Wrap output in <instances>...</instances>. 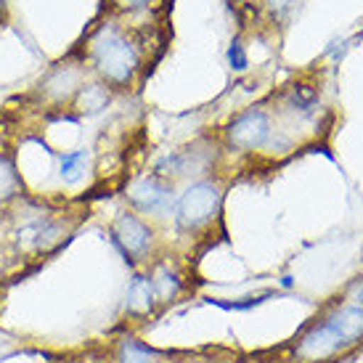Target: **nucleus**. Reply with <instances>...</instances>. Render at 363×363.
Here are the masks:
<instances>
[{
    "label": "nucleus",
    "instance_id": "f257e3e1",
    "mask_svg": "<svg viewBox=\"0 0 363 363\" xmlns=\"http://www.w3.org/2000/svg\"><path fill=\"white\" fill-rule=\"evenodd\" d=\"M363 342V308L345 303L326 313L321 321L313 323L311 329L294 342L292 355L300 363H323L332 361L334 355L353 350Z\"/></svg>",
    "mask_w": 363,
    "mask_h": 363
},
{
    "label": "nucleus",
    "instance_id": "f03ea898",
    "mask_svg": "<svg viewBox=\"0 0 363 363\" xmlns=\"http://www.w3.org/2000/svg\"><path fill=\"white\" fill-rule=\"evenodd\" d=\"M93 67L104 80L111 85H128L138 69V53L128 38H122L117 30L104 27L93 38Z\"/></svg>",
    "mask_w": 363,
    "mask_h": 363
},
{
    "label": "nucleus",
    "instance_id": "7ed1b4c3",
    "mask_svg": "<svg viewBox=\"0 0 363 363\" xmlns=\"http://www.w3.org/2000/svg\"><path fill=\"white\" fill-rule=\"evenodd\" d=\"M220 207H223L220 186L212 181H196L178 196V202L172 207L175 225L186 233L199 231V228L210 225L220 215Z\"/></svg>",
    "mask_w": 363,
    "mask_h": 363
},
{
    "label": "nucleus",
    "instance_id": "20e7f679",
    "mask_svg": "<svg viewBox=\"0 0 363 363\" xmlns=\"http://www.w3.org/2000/svg\"><path fill=\"white\" fill-rule=\"evenodd\" d=\"M111 242L120 250V255L125 257V262L130 268H138L141 262H146L152 257L154 250V228L146 220H141L133 212H122L111 220Z\"/></svg>",
    "mask_w": 363,
    "mask_h": 363
},
{
    "label": "nucleus",
    "instance_id": "39448f33",
    "mask_svg": "<svg viewBox=\"0 0 363 363\" xmlns=\"http://www.w3.org/2000/svg\"><path fill=\"white\" fill-rule=\"evenodd\" d=\"M273 128L268 114L262 109H250L242 111L236 120L228 122L225 128V143L236 149V152H255V149H262L265 143L271 141Z\"/></svg>",
    "mask_w": 363,
    "mask_h": 363
},
{
    "label": "nucleus",
    "instance_id": "423d86ee",
    "mask_svg": "<svg viewBox=\"0 0 363 363\" xmlns=\"http://www.w3.org/2000/svg\"><path fill=\"white\" fill-rule=\"evenodd\" d=\"M128 202L135 207L143 215H167V212L175 207L172 204V186L164 183L160 175H152V178H143L135 186H130L128 191Z\"/></svg>",
    "mask_w": 363,
    "mask_h": 363
},
{
    "label": "nucleus",
    "instance_id": "0eeeda50",
    "mask_svg": "<svg viewBox=\"0 0 363 363\" xmlns=\"http://www.w3.org/2000/svg\"><path fill=\"white\" fill-rule=\"evenodd\" d=\"M160 305L154 300V289L149 281V273H135L125 289V300H122V311L130 318H146L152 315Z\"/></svg>",
    "mask_w": 363,
    "mask_h": 363
},
{
    "label": "nucleus",
    "instance_id": "6e6552de",
    "mask_svg": "<svg viewBox=\"0 0 363 363\" xmlns=\"http://www.w3.org/2000/svg\"><path fill=\"white\" fill-rule=\"evenodd\" d=\"M82 85H85V82H82L80 67H59L48 80L43 82V93H45V99H51L53 104H61V101L74 99Z\"/></svg>",
    "mask_w": 363,
    "mask_h": 363
},
{
    "label": "nucleus",
    "instance_id": "1a4fd4ad",
    "mask_svg": "<svg viewBox=\"0 0 363 363\" xmlns=\"http://www.w3.org/2000/svg\"><path fill=\"white\" fill-rule=\"evenodd\" d=\"M149 281H152V289H154V300L160 308L164 305H172L183 292V279L178 273L172 271L170 265H164V262H157L149 268Z\"/></svg>",
    "mask_w": 363,
    "mask_h": 363
},
{
    "label": "nucleus",
    "instance_id": "9d476101",
    "mask_svg": "<svg viewBox=\"0 0 363 363\" xmlns=\"http://www.w3.org/2000/svg\"><path fill=\"white\" fill-rule=\"evenodd\" d=\"M114 363H162V355L138 337L125 334L114 347Z\"/></svg>",
    "mask_w": 363,
    "mask_h": 363
},
{
    "label": "nucleus",
    "instance_id": "9b49d317",
    "mask_svg": "<svg viewBox=\"0 0 363 363\" xmlns=\"http://www.w3.org/2000/svg\"><path fill=\"white\" fill-rule=\"evenodd\" d=\"M109 101H111V93L104 82H88L74 96V109L80 111V114H96V111L106 109Z\"/></svg>",
    "mask_w": 363,
    "mask_h": 363
},
{
    "label": "nucleus",
    "instance_id": "f8f14e48",
    "mask_svg": "<svg viewBox=\"0 0 363 363\" xmlns=\"http://www.w3.org/2000/svg\"><path fill=\"white\" fill-rule=\"evenodd\" d=\"M21 191V178L9 157H0V204L11 202Z\"/></svg>",
    "mask_w": 363,
    "mask_h": 363
},
{
    "label": "nucleus",
    "instance_id": "ddd939ff",
    "mask_svg": "<svg viewBox=\"0 0 363 363\" xmlns=\"http://www.w3.org/2000/svg\"><path fill=\"white\" fill-rule=\"evenodd\" d=\"M289 109L292 111H300V114H311L315 106H318V93L308 88V85H294L292 91H289Z\"/></svg>",
    "mask_w": 363,
    "mask_h": 363
},
{
    "label": "nucleus",
    "instance_id": "4468645a",
    "mask_svg": "<svg viewBox=\"0 0 363 363\" xmlns=\"http://www.w3.org/2000/svg\"><path fill=\"white\" fill-rule=\"evenodd\" d=\"M85 162H88V152H85V149L61 154V178H64L67 183H74L82 175Z\"/></svg>",
    "mask_w": 363,
    "mask_h": 363
},
{
    "label": "nucleus",
    "instance_id": "2eb2a0df",
    "mask_svg": "<svg viewBox=\"0 0 363 363\" xmlns=\"http://www.w3.org/2000/svg\"><path fill=\"white\" fill-rule=\"evenodd\" d=\"M228 61H231V67L236 72L247 69V53H244L242 43H233L231 48H228Z\"/></svg>",
    "mask_w": 363,
    "mask_h": 363
},
{
    "label": "nucleus",
    "instance_id": "dca6fc26",
    "mask_svg": "<svg viewBox=\"0 0 363 363\" xmlns=\"http://www.w3.org/2000/svg\"><path fill=\"white\" fill-rule=\"evenodd\" d=\"M347 300L353 305H361L363 308V276H358L350 286H347Z\"/></svg>",
    "mask_w": 363,
    "mask_h": 363
},
{
    "label": "nucleus",
    "instance_id": "f3484780",
    "mask_svg": "<svg viewBox=\"0 0 363 363\" xmlns=\"http://www.w3.org/2000/svg\"><path fill=\"white\" fill-rule=\"evenodd\" d=\"M265 3H268V9H271L273 13H284V11L292 6L294 0H265Z\"/></svg>",
    "mask_w": 363,
    "mask_h": 363
},
{
    "label": "nucleus",
    "instance_id": "a211bd4d",
    "mask_svg": "<svg viewBox=\"0 0 363 363\" xmlns=\"http://www.w3.org/2000/svg\"><path fill=\"white\" fill-rule=\"evenodd\" d=\"M122 6H128V9H141V6H146L149 0H120Z\"/></svg>",
    "mask_w": 363,
    "mask_h": 363
},
{
    "label": "nucleus",
    "instance_id": "6ab92c4d",
    "mask_svg": "<svg viewBox=\"0 0 363 363\" xmlns=\"http://www.w3.org/2000/svg\"><path fill=\"white\" fill-rule=\"evenodd\" d=\"M196 363H223V361H196Z\"/></svg>",
    "mask_w": 363,
    "mask_h": 363
},
{
    "label": "nucleus",
    "instance_id": "aec40b11",
    "mask_svg": "<svg viewBox=\"0 0 363 363\" xmlns=\"http://www.w3.org/2000/svg\"><path fill=\"white\" fill-rule=\"evenodd\" d=\"M0 3H3V0H0Z\"/></svg>",
    "mask_w": 363,
    "mask_h": 363
},
{
    "label": "nucleus",
    "instance_id": "412c9836",
    "mask_svg": "<svg viewBox=\"0 0 363 363\" xmlns=\"http://www.w3.org/2000/svg\"><path fill=\"white\" fill-rule=\"evenodd\" d=\"M361 35H363V32H361Z\"/></svg>",
    "mask_w": 363,
    "mask_h": 363
}]
</instances>
